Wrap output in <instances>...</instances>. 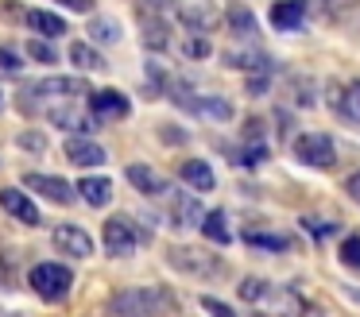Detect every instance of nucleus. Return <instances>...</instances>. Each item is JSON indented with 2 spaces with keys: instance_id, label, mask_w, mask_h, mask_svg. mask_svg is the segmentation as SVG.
Returning <instances> with one entry per match:
<instances>
[{
  "instance_id": "27",
  "label": "nucleus",
  "mask_w": 360,
  "mask_h": 317,
  "mask_svg": "<svg viewBox=\"0 0 360 317\" xmlns=\"http://www.w3.org/2000/svg\"><path fill=\"white\" fill-rule=\"evenodd\" d=\"M120 35H124V31H120V23L112 20V15H94V20H89V39H94V43H120Z\"/></svg>"
},
{
  "instance_id": "15",
  "label": "nucleus",
  "mask_w": 360,
  "mask_h": 317,
  "mask_svg": "<svg viewBox=\"0 0 360 317\" xmlns=\"http://www.w3.org/2000/svg\"><path fill=\"white\" fill-rule=\"evenodd\" d=\"M66 159L74 167H105V147L94 143L89 136H70L66 139Z\"/></svg>"
},
{
  "instance_id": "36",
  "label": "nucleus",
  "mask_w": 360,
  "mask_h": 317,
  "mask_svg": "<svg viewBox=\"0 0 360 317\" xmlns=\"http://www.w3.org/2000/svg\"><path fill=\"white\" fill-rule=\"evenodd\" d=\"M20 147H27V151H47V143H43V136H35V131H24V136H20Z\"/></svg>"
},
{
  "instance_id": "22",
  "label": "nucleus",
  "mask_w": 360,
  "mask_h": 317,
  "mask_svg": "<svg viewBox=\"0 0 360 317\" xmlns=\"http://www.w3.org/2000/svg\"><path fill=\"white\" fill-rule=\"evenodd\" d=\"M179 174H182V182H186L190 190H198V193H210L213 186H217V178H213V170H210L205 159H186L179 167Z\"/></svg>"
},
{
  "instance_id": "24",
  "label": "nucleus",
  "mask_w": 360,
  "mask_h": 317,
  "mask_svg": "<svg viewBox=\"0 0 360 317\" xmlns=\"http://www.w3.org/2000/svg\"><path fill=\"white\" fill-rule=\"evenodd\" d=\"M70 66L82 70V74H97V70H109V62H105V54L97 51V46L89 43H70Z\"/></svg>"
},
{
  "instance_id": "21",
  "label": "nucleus",
  "mask_w": 360,
  "mask_h": 317,
  "mask_svg": "<svg viewBox=\"0 0 360 317\" xmlns=\"http://www.w3.org/2000/svg\"><path fill=\"white\" fill-rule=\"evenodd\" d=\"M221 20L229 23V31H233L236 39H244V43H259V39H256V12H248L244 4L225 8V15H221Z\"/></svg>"
},
{
  "instance_id": "11",
  "label": "nucleus",
  "mask_w": 360,
  "mask_h": 317,
  "mask_svg": "<svg viewBox=\"0 0 360 317\" xmlns=\"http://www.w3.org/2000/svg\"><path fill=\"white\" fill-rule=\"evenodd\" d=\"M51 124L70 131V136H89V131L97 128L94 112H82L78 105H51Z\"/></svg>"
},
{
  "instance_id": "37",
  "label": "nucleus",
  "mask_w": 360,
  "mask_h": 317,
  "mask_svg": "<svg viewBox=\"0 0 360 317\" xmlns=\"http://www.w3.org/2000/svg\"><path fill=\"white\" fill-rule=\"evenodd\" d=\"M202 306L210 309L213 317H233V306H225V302H217V298H202Z\"/></svg>"
},
{
  "instance_id": "39",
  "label": "nucleus",
  "mask_w": 360,
  "mask_h": 317,
  "mask_svg": "<svg viewBox=\"0 0 360 317\" xmlns=\"http://www.w3.org/2000/svg\"><path fill=\"white\" fill-rule=\"evenodd\" d=\"M159 139H167V143H182V128L167 124V128H159Z\"/></svg>"
},
{
  "instance_id": "6",
  "label": "nucleus",
  "mask_w": 360,
  "mask_h": 317,
  "mask_svg": "<svg viewBox=\"0 0 360 317\" xmlns=\"http://www.w3.org/2000/svg\"><path fill=\"white\" fill-rule=\"evenodd\" d=\"M171 267H179L182 275H198V278H213L225 271V263L210 252H198V247H171Z\"/></svg>"
},
{
  "instance_id": "8",
  "label": "nucleus",
  "mask_w": 360,
  "mask_h": 317,
  "mask_svg": "<svg viewBox=\"0 0 360 317\" xmlns=\"http://www.w3.org/2000/svg\"><path fill=\"white\" fill-rule=\"evenodd\" d=\"M51 244L63 255H70V259H89V255H94V236H89L82 224H58V228L51 232Z\"/></svg>"
},
{
  "instance_id": "42",
  "label": "nucleus",
  "mask_w": 360,
  "mask_h": 317,
  "mask_svg": "<svg viewBox=\"0 0 360 317\" xmlns=\"http://www.w3.org/2000/svg\"><path fill=\"white\" fill-rule=\"evenodd\" d=\"M349 89H352V93H356V97H360V77H356V82H349Z\"/></svg>"
},
{
  "instance_id": "14",
  "label": "nucleus",
  "mask_w": 360,
  "mask_h": 317,
  "mask_svg": "<svg viewBox=\"0 0 360 317\" xmlns=\"http://www.w3.org/2000/svg\"><path fill=\"white\" fill-rule=\"evenodd\" d=\"M0 209L12 213L16 221H24V224H39V209H35V201L27 198L24 190H16V186H4V190H0Z\"/></svg>"
},
{
  "instance_id": "35",
  "label": "nucleus",
  "mask_w": 360,
  "mask_h": 317,
  "mask_svg": "<svg viewBox=\"0 0 360 317\" xmlns=\"http://www.w3.org/2000/svg\"><path fill=\"white\" fill-rule=\"evenodd\" d=\"M302 224H306V228H310V236H314V240H326L329 232H333V224H326V221H314V216H306Z\"/></svg>"
},
{
  "instance_id": "38",
  "label": "nucleus",
  "mask_w": 360,
  "mask_h": 317,
  "mask_svg": "<svg viewBox=\"0 0 360 317\" xmlns=\"http://www.w3.org/2000/svg\"><path fill=\"white\" fill-rule=\"evenodd\" d=\"M345 193H349L352 201H360V170H352V174L345 178Z\"/></svg>"
},
{
  "instance_id": "16",
  "label": "nucleus",
  "mask_w": 360,
  "mask_h": 317,
  "mask_svg": "<svg viewBox=\"0 0 360 317\" xmlns=\"http://www.w3.org/2000/svg\"><path fill=\"white\" fill-rule=\"evenodd\" d=\"M306 23V0H275L271 4V27L275 31H298Z\"/></svg>"
},
{
  "instance_id": "17",
  "label": "nucleus",
  "mask_w": 360,
  "mask_h": 317,
  "mask_svg": "<svg viewBox=\"0 0 360 317\" xmlns=\"http://www.w3.org/2000/svg\"><path fill=\"white\" fill-rule=\"evenodd\" d=\"M326 101L333 105V112L349 124H360V97L349 89V85H326Z\"/></svg>"
},
{
  "instance_id": "3",
  "label": "nucleus",
  "mask_w": 360,
  "mask_h": 317,
  "mask_svg": "<svg viewBox=\"0 0 360 317\" xmlns=\"http://www.w3.org/2000/svg\"><path fill=\"white\" fill-rule=\"evenodd\" d=\"M295 155L302 167H314V170H329L337 162V147H333V136L326 131H302L295 139Z\"/></svg>"
},
{
  "instance_id": "25",
  "label": "nucleus",
  "mask_w": 360,
  "mask_h": 317,
  "mask_svg": "<svg viewBox=\"0 0 360 317\" xmlns=\"http://www.w3.org/2000/svg\"><path fill=\"white\" fill-rule=\"evenodd\" d=\"M140 31H143V43H148L151 51H167V43H171V27H167L163 15H143L140 12Z\"/></svg>"
},
{
  "instance_id": "5",
  "label": "nucleus",
  "mask_w": 360,
  "mask_h": 317,
  "mask_svg": "<svg viewBox=\"0 0 360 317\" xmlns=\"http://www.w3.org/2000/svg\"><path fill=\"white\" fill-rule=\"evenodd\" d=\"M167 216H171V224L174 228H198V224H202V201L194 198V193L190 190H171V186H167Z\"/></svg>"
},
{
  "instance_id": "40",
  "label": "nucleus",
  "mask_w": 360,
  "mask_h": 317,
  "mask_svg": "<svg viewBox=\"0 0 360 317\" xmlns=\"http://www.w3.org/2000/svg\"><path fill=\"white\" fill-rule=\"evenodd\" d=\"M63 8H70V12H94V0H58Z\"/></svg>"
},
{
  "instance_id": "12",
  "label": "nucleus",
  "mask_w": 360,
  "mask_h": 317,
  "mask_svg": "<svg viewBox=\"0 0 360 317\" xmlns=\"http://www.w3.org/2000/svg\"><path fill=\"white\" fill-rule=\"evenodd\" d=\"M225 66L248 70V74H271V58H267V51H259L256 43H244V46L225 51Z\"/></svg>"
},
{
  "instance_id": "43",
  "label": "nucleus",
  "mask_w": 360,
  "mask_h": 317,
  "mask_svg": "<svg viewBox=\"0 0 360 317\" xmlns=\"http://www.w3.org/2000/svg\"><path fill=\"white\" fill-rule=\"evenodd\" d=\"M0 105H4V97H0Z\"/></svg>"
},
{
  "instance_id": "28",
  "label": "nucleus",
  "mask_w": 360,
  "mask_h": 317,
  "mask_svg": "<svg viewBox=\"0 0 360 317\" xmlns=\"http://www.w3.org/2000/svg\"><path fill=\"white\" fill-rule=\"evenodd\" d=\"M244 244H252V247H271V252H283V247H287V240H283V236H271V232H259V228H248V232H244Z\"/></svg>"
},
{
  "instance_id": "26",
  "label": "nucleus",
  "mask_w": 360,
  "mask_h": 317,
  "mask_svg": "<svg viewBox=\"0 0 360 317\" xmlns=\"http://www.w3.org/2000/svg\"><path fill=\"white\" fill-rule=\"evenodd\" d=\"M202 232H205V240H213V244H229V240H233V232H229L225 209H210V213L202 216Z\"/></svg>"
},
{
  "instance_id": "20",
  "label": "nucleus",
  "mask_w": 360,
  "mask_h": 317,
  "mask_svg": "<svg viewBox=\"0 0 360 317\" xmlns=\"http://www.w3.org/2000/svg\"><path fill=\"white\" fill-rule=\"evenodd\" d=\"M74 193H82L86 205L101 209V205H109V201H112V182L105 174H89V178H82V182L74 186Z\"/></svg>"
},
{
  "instance_id": "31",
  "label": "nucleus",
  "mask_w": 360,
  "mask_h": 317,
  "mask_svg": "<svg viewBox=\"0 0 360 317\" xmlns=\"http://www.w3.org/2000/svg\"><path fill=\"white\" fill-rule=\"evenodd\" d=\"M240 298L244 302H264L267 298V278H244V283H240Z\"/></svg>"
},
{
  "instance_id": "41",
  "label": "nucleus",
  "mask_w": 360,
  "mask_h": 317,
  "mask_svg": "<svg viewBox=\"0 0 360 317\" xmlns=\"http://www.w3.org/2000/svg\"><path fill=\"white\" fill-rule=\"evenodd\" d=\"M244 89H248V93H264V89H267V74L248 77V82H244Z\"/></svg>"
},
{
  "instance_id": "18",
  "label": "nucleus",
  "mask_w": 360,
  "mask_h": 317,
  "mask_svg": "<svg viewBox=\"0 0 360 317\" xmlns=\"http://www.w3.org/2000/svg\"><path fill=\"white\" fill-rule=\"evenodd\" d=\"M318 97H321V89H318V82H314L310 74H290L287 77V101L295 108H314Z\"/></svg>"
},
{
  "instance_id": "29",
  "label": "nucleus",
  "mask_w": 360,
  "mask_h": 317,
  "mask_svg": "<svg viewBox=\"0 0 360 317\" xmlns=\"http://www.w3.org/2000/svg\"><path fill=\"white\" fill-rule=\"evenodd\" d=\"M182 54H186L190 62H202V58H210V54H213V43L205 35H190L186 43H182Z\"/></svg>"
},
{
  "instance_id": "32",
  "label": "nucleus",
  "mask_w": 360,
  "mask_h": 317,
  "mask_svg": "<svg viewBox=\"0 0 360 317\" xmlns=\"http://www.w3.org/2000/svg\"><path fill=\"white\" fill-rule=\"evenodd\" d=\"M341 259H345V267L360 271V236H349L341 244Z\"/></svg>"
},
{
  "instance_id": "23",
  "label": "nucleus",
  "mask_w": 360,
  "mask_h": 317,
  "mask_svg": "<svg viewBox=\"0 0 360 317\" xmlns=\"http://www.w3.org/2000/svg\"><path fill=\"white\" fill-rule=\"evenodd\" d=\"M24 23L35 31V35H47V39L66 35V20H63V15L43 12V8H27V12H24Z\"/></svg>"
},
{
  "instance_id": "4",
  "label": "nucleus",
  "mask_w": 360,
  "mask_h": 317,
  "mask_svg": "<svg viewBox=\"0 0 360 317\" xmlns=\"http://www.w3.org/2000/svg\"><path fill=\"white\" fill-rule=\"evenodd\" d=\"M89 93L86 77H43V82L27 85L20 93V101H70V97H82Z\"/></svg>"
},
{
  "instance_id": "19",
  "label": "nucleus",
  "mask_w": 360,
  "mask_h": 317,
  "mask_svg": "<svg viewBox=\"0 0 360 317\" xmlns=\"http://www.w3.org/2000/svg\"><path fill=\"white\" fill-rule=\"evenodd\" d=\"M128 182H132L140 193H148V198L167 193V178L159 174L155 167H148V162H132V167H128Z\"/></svg>"
},
{
  "instance_id": "2",
  "label": "nucleus",
  "mask_w": 360,
  "mask_h": 317,
  "mask_svg": "<svg viewBox=\"0 0 360 317\" xmlns=\"http://www.w3.org/2000/svg\"><path fill=\"white\" fill-rule=\"evenodd\" d=\"M27 283H32V290L39 294V298L58 302V298H66V294H70L74 275H70V267H63V263H39V267H32Z\"/></svg>"
},
{
  "instance_id": "13",
  "label": "nucleus",
  "mask_w": 360,
  "mask_h": 317,
  "mask_svg": "<svg viewBox=\"0 0 360 317\" xmlns=\"http://www.w3.org/2000/svg\"><path fill=\"white\" fill-rule=\"evenodd\" d=\"M24 186H27V190H35L39 198L55 201V205H66V201H74V186L66 182V178H55V174H27Z\"/></svg>"
},
{
  "instance_id": "1",
  "label": "nucleus",
  "mask_w": 360,
  "mask_h": 317,
  "mask_svg": "<svg viewBox=\"0 0 360 317\" xmlns=\"http://www.w3.org/2000/svg\"><path fill=\"white\" fill-rule=\"evenodd\" d=\"M112 317H163L174 313V298L159 286H132V290H117L109 302Z\"/></svg>"
},
{
  "instance_id": "9",
  "label": "nucleus",
  "mask_w": 360,
  "mask_h": 317,
  "mask_svg": "<svg viewBox=\"0 0 360 317\" xmlns=\"http://www.w3.org/2000/svg\"><path fill=\"white\" fill-rule=\"evenodd\" d=\"M179 12V20L190 27V35H205V31L221 27V8L213 4V0H194V4H182L174 8Z\"/></svg>"
},
{
  "instance_id": "10",
  "label": "nucleus",
  "mask_w": 360,
  "mask_h": 317,
  "mask_svg": "<svg viewBox=\"0 0 360 317\" xmlns=\"http://www.w3.org/2000/svg\"><path fill=\"white\" fill-rule=\"evenodd\" d=\"M89 101H94V120L101 124V120H124L128 112H132V101L124 97V93H117V89H97V93H89Z\"/></svg>"
},
{
  "instance_id": "7",
  "label": "nucleus",
  "mask_w": 360,
  "mask_h": 317,
  "mask_svg": "<svg viewBox=\"0 0 360 317\" xmlns=\"http://www.w3.org/2000/svg\"><path fill=\"white\" fill-rule=\"evenodd\" d=\"M101 240H105V252L109 255H128L140 247V232H136V224L128 216H109L101 228Z\"/></svg>"
},
{
  "instance_id": "30",
  "label": "nucleus",
  "mask_w": 360,
  "mask_h": 317,
  "mask_svg": "<svg viewBox=\"0 0 360 317\" xmlns=\"http://www.w3.org/2000/svg\"><path fill=\"white\" fill-rule=\"evenodd\" d=\"M267 159V143H264V139H248V147H244V155H240V162H244V167H259V162H264Z\"/></svg>"
},
{
  "instance_id": "33",
  "label": "nucleus",
  "mask_w": 360,
  "mask_h": 317,
  "mask_svg": "<svg viewBox=\"0 0 360 317\" xmlns=\"http://www.w3.org/2000/svg\"><path fill=\"white\" fill-rule=\"evenodd\" d=\"M20 66H24V58H20L12 46H0V70H12V74H20Z\"/></svg>"
},
{
  "instance_id": "34",
  "label": "nucleus",
  "mask_w": 360,
  "mask_h": 317,
  "mask_svg": "<svg viewBox=\"0 0 360 317\" xmlns=\"http://www.w3.org/2000/svg\"><path fill=\"white\" fill-rule=\"evenodd\" d=\"M27 54H32V58H35V62H47V66H51V62H58V54H55V51H51V46H47V43H39V39H35V43H32V46H27Z\"/></svg>"
}]
</instances>
